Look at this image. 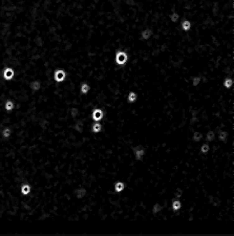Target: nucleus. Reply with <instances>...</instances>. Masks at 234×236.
<instances>
[{"instance_id":"1","label":"nucleus","mask_w":234,"mask_h":236,"mask_svg":"<svg viewBox=\"0 0 234 236\" xmlns=\"http://www.w3.org/2000/svg\"><path fill=\"white\" fill-rule=\"evenodd\" d=\"M129 55L127 52L123 49H118L117 52L115 53V63L117 64L118 66H124L126 65V63L128 62Z\"/></svg>"},{"instance_id":"2","label":"nucleus","mask_w":234,"mask_h":236,"mask_svg":"<svg viewBox=\"0 0 234 236\" xmlns=\"http://www.w3.org/2000/svg\"><path fill=\"white\" fill-rule=\"evenodd\" d=\"M132 155L136 159V161L141 162L146 155V149L142 145H136L132 148Z\"/></svg>"},{"instance_id":"3","label":"nucleus","mask_w":234,"mask_h":236,"mask_svg":"<svg viewBox=\"0 0 234 236\" xmlns=\"http://www.w3.org/2000/svg\"><path fill=\"white\" fill-rule=\"evenodd\" d=\"M54 81L56 83H63L67 78V72L64 68H57L54 72Z\"/></svg>"},{"instance_id":"4","label":"nucleus","mask_w":234,"mask_h":236,"mask_svg":"<svg viewBox=\"0 0 234 236\" xmlns=\"http://www.w3.org/2000/svg\"><path fill=\"white\" fill-rule=\"evenodd\" d=\"M104 116H105V113H104L103 109L96 107L91 111V121L92 122H101L104 119Z\"/></svg>"},{"instance_id":"5","label":"nucleus","mask_w":234,"mask_h":236,"mask_svg":"<svg viewBox=\"0 0 234 236\" xmlns=\"http://www.w3.org/2000/svg\"><path fill=\"white\" fill-rule=\"evenodd\" d=\"M73 130L79 134H82L85 131V123L82 119H76L73 125Z\"/></svg>"},{"instance_id":"6","label":"nucleus","mask_w":234,"mask_h":236,"mask_svg":"<svg viewBox=\"0 0 234 236\" xmlns=\"http://www.w3.org/2000/svg\"><path fill=\"white\" fill-rule=\"evenodd\" d=\"M87 194V190L84 186H78L76 189L74 190V196L75 198L78 201H82V199L85 197Z\"/></svg>"},{"instance_id":"7","label":"nucleus","mask_w":234,"mask_h":236,"mask_svg":"<svg viewBox=\"0 0 234 236\" xmlns=\"http://www.w3.org/2000/svg\"><path fill=\"white\" fill-rule=\"evenodd\" d=\"M153 36V30L150 27H145L140 32V39L142 41H149Z\"/></svg>"},{"instance_id":"8","label":"nucleus","mask_w":234,"mask_h":236,"mask_svg":"<svg viewBox=\"0 0 234 236\" xmlns=\"http://www.w3.org/2000/svg\"><path fill=\"white\" fill-rule=\"evenodd\" d=\"M19 192L21 196H29L32 193V185H30L27 182L22 183L19 187Z\"/></svg>"},{"instance_id":"9","label":"nucleus","mask_w":234,"mask_h":236,"mask_svg":"<svg viewBox=\"0 0 234 236\" xmlns=\"http://www.w3.org/2000/svg\"><path fill=\"white\" fill-rule=\"evenodd\" d=\"M16 76L15 69L12 68V67H5L2 72V77L5 81H12Z\"/></svg>"},{"instance_id":"10","label":"nucleus","mask_w":234,"mask_h":236,"mask_svg":"<svg viewBox=\"0 0 234 236\" xmlns=\"http://www.w3.org/2000/svg\"><path fill=\"white\" fill-rule=\"evenodd\" d=\"M180 29H181L184 33H188L190 32L191 29H192V22L191 20H189L188 18H183L181 23H180Z\"/></svg>"},{"instance_id":"11","label":"nucleus","mask_w":234,"mask_h":236,"mask_svg":"<svg viewBox=\"0 0 234 236\" xmlns=\"http://www.w3.org/2000/svg\"><path fill=\"white\" fill-rule=\"evenodd\" d=\"M126 188V185L125 183H124L123 181H115L114 183V185H112V189H114V192L117 193V194H120V193H122L124 190H125Z\"/></svg>"},{"instance_id":"12","label":"nucleus","mask_w":234,"mask_h":236,"mask_svg":"<svg viewBox=\"0 0 234 236\" xmlns=\"http://www.w3.org/2000/svg\"><path fill=\"white\" fill-rule=\"evenodd\" d=\"M230 134L227 130L225 129H219V130L216 131V141L218 142H227L228 139H229Z\"/></svg>"},{"instance_id":"13","label":"nucleus","mask_w":234,"mask_h":236,"mask_svg":"<svg viewBox=\"0 0 234 236\" xmlns=\"http://www.w3.org/2000/svg\"><path fill=\"white\" fill-rule=\"evenodd\" d=\"M138 99H139V95H138L137 91L130 90L126 95V102L128 104H134L138 101Z\"/></svg>"},{"instance_id":"14","label":"nucleus","mask_w":234,"mask_h":236,"mask_svg":"<svg viewBox=\"0 0 234 236\" xmlns=\"http://www.w3.org/2000/svg\"><path fill=\"white\" fill-rule=\"evenodd\" d=\"M79 92L81 95H86L91 92V85L87 82H81L79 84Z\"/></svg>"},{"instance_id":"15","label":"nucleus","mask_w":234,"mask_h":236,"mask_svg":"<svg viewBox=\"0 0 234 236\" xmlns=\"http://www.w3.org/2000/svg\"><path fill=\"white\" fill-rule=\"evenodd\" d=\"M204 140H205V142H207V143H213L214 141L216 140V132L214 130H208V131H206V133L204 134Z\"/></svg>"},{"instance_id":"16","label":"nucleus","mask_w":234,"mask_h":236,"mask_svg":"<svg viewBox=\"0 0 234 236\" xmlns=\"http://www.w3.org/2000/svg\"><path fill=\"white\" fill-rule=\"evenodd\" d=\"M170 209L172 212H179L182 209V201L177 198H173L170 204Z\"/></svg>"},{"instance_id":"17","label":"nucleus","mask_w":234,"mask_h":236,"mask_svg":"<svg viewBox=\"0 0 234 236\" xmlns=\"http://www.w3.org/2000/svg\"><path fill=\"white\" fill-rule=\"evenodd\" d=\"M191 140L194 143H202L203 140H204V133L199 130L193 131L192 134H191Z\"/></svg>"},{"instance_id":"18","label":"nucleus","mask_w":234,"mask_h":236,"mask_svg":"<svg viewBox=\"0 0 234 236\" xmlns=\"http://www.w3.org/2000/svg\"><path fill=\"white\" fill-rule=\"evenodd\" d=\"M167 17H168V20L173 24H176L177 22H179L180 19H181V15H180L176 11H172V12H170L168 14Z\"/></svg>"},{"instance_id":"19","label":"nucleus","mask_w":234,"mask_h":236,"mask_svg":"<svg viewBox=\"0 0 234 236\" xmlns=\"http://www.w3.org/2000/svg\"><path fill=\"white\" fill-rule=\"evenodd\" d=\"M30 90L34 92H38V91H40V89L42 88V83L38 80L32 81V82L30 83Z\"/></svg>"},{"instance_id":"20","label":"nucleus","mask_w":234,"mask_h":236,"mask_svg":"<svg viewBox=\"0 0 234 236\" xmlns=\"http://www.w3.org/2000/svg\"><path fill=\"white\" fill-rule=\"evenodd\" d=\"M233 84H234V80L232 77H226L222 82V87L226 89H231L233 87Z\"/></svg>"},{"instance_id":"21","label":"nucleus","mask_w":234,"mask_h":236,"mask_svg":"<svg viewBox=\"0 0 234 236\" xmlns=\"http://www.w3.org/2000/svg\"><path fill=\"white\" fill-rule=\"evenodd\" d=\"M68 114H69V119L75 121L76 119H78L79 118V114H80V110H79L78 107H76V106H74V107L69 108L68 109Z\"/></svg>"},{"instance_id":"22","label":"nucleus","mask_w":234,"mask_h":236,"mask_svg":"<svg viewBox=\"0 0 234 236\" xmlns=\"http://www.w3.org/2000/svg\"><path fill=\"white\" fill-rule=\"evenodd\" d=\"M91 131L94 134L100 133L102 131V124H101V122H92L91 126Z\"/></svg>"},{"instance_id":"23","label":"nucleus","mask_w":234,"mask_h":236,"mask_svg":"<svg viewBox=\"0 0 234 236\" xmlns=\"http://www.w3.org/2000/svg\"><path fill=\"white\" fill-rule=\"evenodd\" d=\"M210 149H211V145L210 143H203L202 144H199V152H201L202 154H207L210 152Z\"/></svg>"},{"instance_id":"24","label":"nucleus","mask_w":234,"mask_h":236,"mask_svg":"<svg viewBox=\"0 0 234 236\" xmlns=\"http://www.w3.org/2000/svg\"><path fill=\"white\" fill-rule=\"evenodd\" d=\"M1 136L4 140H8L11 137V136H12V128L8 127V126L7 127H4L1 130Z\"/></svg>"},{"instance_id":"25","label":"nucleus","mask_w":234,"mask_h":236,"mask_svg":"<svg viewBox=\"0 0 234 236\" xmlns=\"http://www.w3.org/2000/svg\"><path fill=\"white\" fill-rule=\"evenodd\" d=\"M4 109L7 112H11L14 110V108H15V103L13 102L12 100H7L4 102Z\"/></svg>"}]
</instances>
